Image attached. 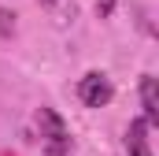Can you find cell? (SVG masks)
<instances>
[{
  "mask_svg": "<svg viewBox=\"0 0 159 156\" xmlns=\"http://www.w3.org/2000/svg\"><path fill=\"white\" fill-rule=\"evenodd\" d=\"M15 34V15L7 7H0V37H11Z\"/></svg>",
  "mask_w": 159,
  "mask_h": 156,
  "instance_id": "obj_5",
  "label": "cell"
},
{
  "mask_svg": "<svg viewBox=\"0 0 159 156\" xmlns=\"http://www.w3.org/2000/svg\"><path fill=\"white\" fill-rule=\"evenodd\" d=\"M148 123L144 119H133L129 126H126V134H122V145H126V153L129 156H152V145H148Z\"/></svg>",
  "mask_w": 159,
  "mask_h": 156,
  "instance_id": "obj_3",
  "label": "cell"
},
{
  "mask_svg": "<svg viewBox=\"0 0 159 156\" xmlns=\"http://www.w3.org/2000/svg\"><path fill=\"white\" fill-rule=\"evenodd\" d=\"M44 156H70V145H59V141H44Z\"/></svg>",
  "mask_w": 159,
  "mask_h": 156,
  "instance_id": "obj_6",
  "label": "cell"
},
{
  "mask_svg": "<svg viewBox=\"0 0 159 156\" xmlns=\"http://www.w3.org/2000/svg\"><path fill=\"white\" fill-rule=\"evenodd\" d=\"M37 126H41V138L44 141H59V145H70V130L63 115L56 108H37Z\"/></svg>",
  "mask_w": 159,
  "mask_h": 156,
  "instance_id": "obj_2",
  "label": "cell"
},
{
  "mask_svg": "<svg viewBox=\"0 0 159 156\" xmlns=\"http://www.w3.org/2000/svg\"><path fill=\"white\" fill-rule=\"evenodd\" d=\"M141 108H144V123L148 126H159V93H156V78L144 75L141 78Z\"/></svg>",
  "mask_w": 159,
  "mask_h": 156,
  "instance_id": "obj_4",
  "label": "cell"
},
{
  "mask_svg": "<svg viewBox=\"0 0 159 156\" xmlns=\"http://www.w3.org/2000/svg\"><path fill=\"white\" fill-rule=\"evenodd\" d=\"M78 97H81L85 108H107L111 97H115V85H111V78L104 75V71H89L78 82Z\"/></svg>",
  "mask_w": 159,
  "mask_h": 156,
  "instance_id": "obj_1",
  "label": "cell"
}]
</instances>
